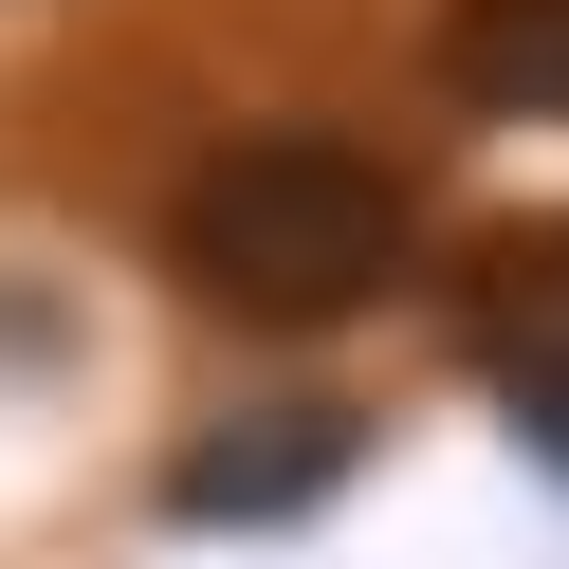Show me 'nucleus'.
Instances as JSON below:
<instances>
[{
    "label": "nucleus",
    "instance_id": "f257e3e1",
    "mask_svg": "<svg viewBox=\"0 0 569 569\" xmlns=\"http://www.w3.org/2000/svg\"><path fill=\"white\" fill-rule=\"evenodd\" d=\"M405 258H422V184L386 148H349V129H239L166 202V276L202 312H239V331H331Z\"/></svg>",
    "mask_w": 569,
    "mask_h": 569
},
{
    "label": "nucleus",
    "instance_id": "39448f33",
    "mask_svg": "<svg viewBox=\"0 0 569 569\" xmlns=\"http://www.w3.org/2000/svg\"><path fill=\"white\" fill-rule=\"evenodd\" d=\"M496 276H515V295H496V331H532V312H569V239H551V258H532V239H515V258H496Z\"/></svg>",
    "mask_w": 569,
    "mask_h": 569
},
{
    "label": "nucleus",
    "instance_id": "7ed1b4c3",
    "mask_svg": "<svg viewBox=\"0 0 569 569\" xmlns=\"http://www.w3.org/2000/svg\"><path fill=\"white\" fill-rule=\"evenodd\" d=\"M331 478H349V422L331 405H258V441H184L166 459V515H295Z\"/></svg>",
    "mask_w": 569,
    "mask_h": 569
},
{
    "label": "nucleus",
    "instance_id": "20e7f679",
    "mask_svg": "<svg viewBox=\"0 0 569 569\" xmlns=\"http://www.w3.org/2000/svg\"><path fill=\"white\" fill-rule=\"evenodd\" d=\"M496 386H515V441H532V459H569V312L496 331Z\"/></svg>",
    "mask_w": 569,
    "mask_h": 569
},
{
    "label": "nucleus",
    "instance_id": "f03ea898",
    "mask_svg": "<svg viewBox=\"0 0 569 569\" xmlns=\"http://www.w3.org/2000/svg\"><path fill=\"white\" fill-rule=\"evenodd\" d=\"M441 92L496 129H569V0H441Z\"/></svg>",
    "mask_w": 569,
    "mask_h": 569
}]
</instances>
